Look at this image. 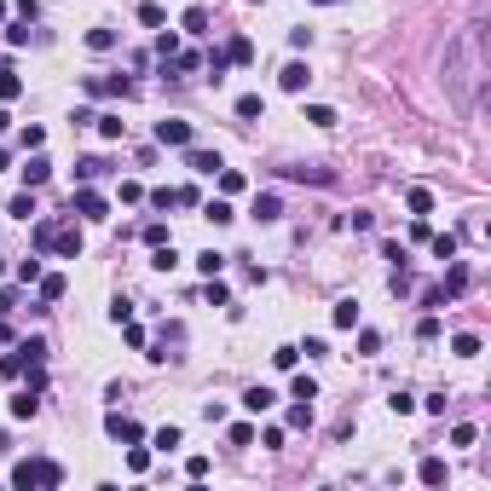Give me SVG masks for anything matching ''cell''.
I'll use <instances>...</instances> for the list:
<instances>
[{
	"label": "cell",
	"instance_id": "cell-12",
	"mask_svg": "<svg viewBox=\"0 0 491 491\" xmlns=\"http://www.w3.org/2000/svg\"><path fill=\"white\" fill-rule=\"evenodd\" d=\"M196 266H203V277H220V272H225V254H214V249H203V254H196Z\"/></svg>",
	"mask_w": 491,
	"mask_h": 491
},
{
	"label": "cell",
	"instance_id": "cell-1",
	"mask_svg": "<svg viewBox=\"0 0 491 491\" xmlns=\"http://www.w3.org/2000/svg\"><path fill=\"white\" fill-rule=\"evenodd\" d=\"M480 81H485V35H480V29H468V35L445 53V87H451L456 104L468 110L474 98H480Z\"/></svg>",
	"mask_w": 491,
	"mask_h": 491
},
{
	"label": "cell",
	"instance_id": "cell-22",
	"mask_svg": "<svg viewBox=\"0 0 491 491\" xmlns=\"http://www.w3.org/2000/svg\"><path fill=\"white\" fill-rule=\"evenodd\" d=\"M41 295H46V301H64V277H58V272L41 277Z\"/></svg>",
	"mask_w": 491,
	"mask_h": 491
},
{
	"label": "cell",
	"instance_id": "cell-11",
	"mask_svg": "<svg viewBox=\"0 0 491 491\" xmlns=\"http://www.w3.org/2000/svg\"><path fill=\"white\" fill-rule=\"evenodd\" d=\"M203 214L214 220V225H232V220H237V214H232V203H220V196H214V203H203Z\"/></svg>",
	"mask_w": 491,
	"mask_h": 491
},
{
	"label": "cell",
	"instance_id": "cell-18",
	"mask_svg": "<svg viewBox=\"0 0 491 491\" xmlns=\"http://www.w3.org/2000/svg\"><path fill=\"white\" fill-rule=\"evenodd\" d=\"M139 24H151V29H162V24H168V12H162V6H151V0H145V6H139Z\"/></svg>",
	"mask_w": 491,
	"mask_h": 491
},
{
	"label": "cell",
	"instance_id": "cell-25",
	"mask_svg": "<svg viewBox=\"0 0 491 491\" xmlns=\"http://www.w3.org/2000/svg\"><path fill=\"white\" fill-rule=\"evenodd\" d=\"M145 243H151V249H156V243H168V225L151 220V225H145Z\"/></svg>",
	"mask_w": 491,
	"mask_h": 491
},
{
	"label": "cell",
	"instance_id": "cell-8",
	"mask_svg": "<svg viewBox=\"0 0 491 491\" xmlns=\"http://www.w3.org/2000/svg\"><path fill=\"white\" fill-rule=\"evenodd\" d=\"M237 116H243V122L266 116V104H260V93H243V98H237Z\"/></svg>",
	"mask_w": 491,
	"mask_h": 491
},
{
	"label": "cell",
	"instance_id": "cell-28",
	"mask_svg": "<svg viewBox=\"0 0 491 491\" xmlns=\"http://www.w3.org/2000/svg\"><path fill=\"white\" fill-rule=\"evenodd\" d=\"M127 468L145 474V468H151V451H139V445H133V451H127Z\"/></svg>",
	"mask_w": 491,
	"mask_h": 491
},
{
	"label": "cell",
	"instance_id": "cell-16",
	"mask_svg": "<svg viewBox=\"0 0 491 491\" xmlns=\"http://www.w3.org/2000/svg\"><path fill=\"white\" fill-rule=\"evenodd\" d=\"M353 324H358V301H341L335 306V330H353Z\"/></svg>",
	"mask_w": 491,
	"mask_h": 491
},
{
	"label": "cell",
	"instance_id": "cell-31",
	"mask_svg": "<svg viewBox=\"0 0 491 491\" xmlns=\"http://www.w3.org/2000/svg\"><path fill=\"white\" fill-rule=\"evenodd\" d=\"M12 306H18V295H12V289H0V318H6Z\"/></svg>",
	"mask_w": 491,
	"mask_h": 491
},
{
	"label": "cell",
	"instance_id": "cell-15",
	"mask_svg": "<svg viewBox=\"0 0 491 491\" xmlns=\"http://www.w3.org/2000/svg\"><path fill=\"white\" fill-rule=\"evenodd\" d=\"M191 168L196 174H220V156L214 151H191Z\"/></svg>",
	"mask_w": 491,
	"mask_h": 491
},
{
	"label": "cell",
	"instance_id": "cell-27",
	"mask_svg": "<svg viewBox=\"0 0 491 491\" xmlns=\"http://www.w3.org/2000/svg\"><path fill=\"white\" fill-rule=\"evenodd\" d=\"M46 174H53V168H46V162H41V156H35V162H29V168H24V179H29V185H41V179H46Z\"/></svg>",
	"mask_w": 491,
	"mask_h": 491
},
{
	"label": "cell",
	"instance_id": "cell-19",
	"mask_svg": "<svg viewBox=\"0 0 491 491\" xmlns=\"http://www.w3.org/2000/svg\"><path fill=\"white\" fill-rule=\"evenodd\" d=\"M185 29H191V35H203V29H208V6H191L185 12Z\"/></svg>",
	"mask_w": 491,
	"mask_h": 491
},
{
	"label": "cell",
	"instance_id": "cell-24",
	"mask_svg": "<svg viewBox=\"0 0 491 491\" xmlns=\"http://www.w3.org/2000/svg\"><path fill=\"white\" fill-rule=\"evenodd\" d=\"M295 399H318V382H313V376H295Z\"/></svg>",
	"mask_w": 491,
	"mask_h": 491
},
{
	"label": "cell",
	"instance_id": "cell-23",
	"mask_svg": "<svg viewBox=\"0 0 491 491\" xmlns=\"http://www.w3.org/2000/svg\"><path fill=\"white\" fill-rule=\"evenodd\" d=\"M295 358H301V347H277L272 364H277V370H295Z\"/></svg>",
	"mask_w": 491,
	"mask_h": 491
},
{
	"label": "cell",
	"instance_id": "cell-17",
	"mask_svg": "<svg viewBox=\"0 0 491 491\" xmlns=\"http://www.w3.org/2000/svg\"><path fill=\"white\" fill-rule=\"evenodd\" d=\"M87 46H93V53H110V46H116V29H93Z\"/></svg>",
	"mask_w": 491,
	"mask_h": 491
},
{
	"label": "cell",
	"instance_id": "cell-5",
	"mask_svg": "<svg viewBox=\"0 0 491 491\" xmlns=\"http://www.w3.org/2000/svg\"><path fill=\"white\" fill-rule=\"evenodd\" d=\"M306 81H313L306 64H284V93H306Z\"/></svg>",
	"mask_w": 491,
	"mask_h": 491
},
{
	"label": "cell",
	"instance_id": "cell-3",
	"mask_svg": "<svg viewBox=\"0 0 491 491\" xmlns=\"http://www.w3.org/2000/svg\"><path fill=\"white\" fill-rule=\"evenodd\" d=\"M156 139H162V145H191L196 133H191V122H179V116H162V122H156Z\"/></svg>",
	"mask_w": 491,
	"mask_h": 491
},
{
	"label": "cell",
	"instance_id": "cell-2",
	"mask_svg": "<svg viewBox=\"0 0 491 491\" xmlns=\"http://www.w3.org/2000/svg\"><path fill=\"white\" fill-rule=\"evenodd\" d=\"M58 480H64L58 463H18L12 468V485H58Z\"/></svg>",
	"mask_w": 491,
	"mask_h": 491
},
{
	"label": "cell",
	"instance_id": "cell-6",
	"mask_svg": "<svg viewBox=\"0 0 491 491\" xmlns=\"http://www.w3.org/2000/svg\"><path fill=\"white\" fill-rule=\"evenodd\" d=\"M243 405L260 416V411H272V405H277V393H272V387H249V393H243Z\"/></svg>",
	"mask_w": 491,
	"mask_h": 491
},
{
	"label": "cell",
	"instance_id": "cell-20",
	"mask_svg": "<svg viewBox=\"0 0 491 491\" xmlns=\"http://www.w3.org/2000/svg\"><path fill=\"white\" fill-rule=\"evenodd\" d=\"M306 122H313V127H335V110L330 104H313V110H306Z\"/></svg>",
	"mask_w": 491,
	"mask_h": 491
},
{
	"label": "cell",
	"instance_id": "cell-10",
	"mask_svg": "<svg viewBox=\"0 0 491 491\" xmlns=\"http://www.w3.org/2000/svg\"><path fill=\"white\" fill-rule=\"evenodd\" d=\"M93 122H98V133H104V139H122L127 133V122L116 116V110H110V116H93Z\"/></svg>",
	"mask_w": 491,
	"mask_h": 491
},
{
	"label": "cell",
	"instance_id": "cell-4",
	"mask_svg": "<svg viewBox=\"0 0 491 491\" xmlns=\"http://www.w3.org/2000/svg\"><path fill=\"white\" fill-rule=\"evenodd\" d=\"M75 208H81L87 220H104V214H110V203H104L98 191H75Z\"/></svg>",
	"mask_w": 491,
	"mask_h": 491
},
{
	"label": "cell",
	"instance_id": "cell-13",
	"mask_svg": "<svg viewBox=\"0 0 491 491\" xmlns=\"http://www.w3.org/2000/svg\"><path fill=\"white\" fill-rule=\"evenodd\" d=\"M24 93V81L12 75V64H0V98H18Z\"/></svg>",
	"mask_w": 491,
	"mask_h": 491
},
{
	"label": "cell",
	"instance_id": "cell-29",
	"mask_svg": "<svg viewBox=\"0 0 491 491\" xmlns=\"http://www.w3.org/2000/svg\"><path fill=\"white\" fill-rule=\"evenodd\" d=\"M434 254L439 260H456V237H434Z\"/></svg>",
	"mask_w": 491,
	"mask_h": 491
},
{
	"label": "cell",
	"instance_id": "cell-26",
	"mask_svg": "<svg viewBox=\"0 0 491 491\" xmlns=\"http://www.w3.org/2000/svg\"><path fill=\"white\" fill-rule=\"evenodd\" d=\"M480 353V335H456V358H474Z\"/></svg>",
	"mask_w": 491,
	"mask_h": 491
},
{
	"label": "cell",
	"instance_id": "cell-9",
	"mask_svg": "<svg viewBox=\"0 0 491 491\" xmlns=\"http://www.w3.org/2000/svg\"><path fill=\"white\" fill-rule=\"evenodd\" d=\"M422 485H445V456H428V463H422Z\"/></svg>",
	"mask_w": 491,
	"mask_h": 491
},
{
	"label": "cell",
	"instance_id": "cell-33",
	"mask_svg": "<svg viewBox=\"0 0 491 491\" xmlns=\"http://www.w3.org/2000/svg\"><path fill=\"white\" fill-rule=\"evenodd\" d=\"M0 18H6V0H0Z\"/></svg>",
	"mask_w": 491,
	"mask_h": 491
},
{
	"label": "cell",
	"instance_id": "cell-7",
	"mask_svg": "<svg viewBox=\"0 0 491 491\" xmlns=\"http://www.w3.org/2000/svg\"><path fill=\"white\" fill-rule=\"evenodd\" d=\"M110 439H122V445H139V422H127V416H110Z\"/></svg>",
	"mask_w": 491,
	"mask_h": 491
},
{
	"label": "cell",
	"instance_id": "cell-30",
	"mask_svg": "<svg viewBox=\"0 0 491 491\" xmlns=\"http://www.w3.org/2000/svg\"><path fill=\"white\" fill-rule=\"evenodd\" d=\"M179 445V428H156V451H174Z\"/></svg>",
	"mask_w": 491,
	"mask_h": 491
},
{
	"label": "cell",
	"instance_id": "cell-32",
	"mask_svg": "<svg viewBox=\"0 0 491 491\" xmlns=\"http://www.w3.org/2000/svg\"><path fill=\"white\" fill-rule=\"evenodd\" d=\"M6 127H12V116H6V110H0V133H6Z\"/></svg>",
	"mask_w": 491,
	"mask_h": 491
},
{
	"label": "cell",
	"instance_id": "cell-21",
	"mask_svg": "<svg viewBox=\"0 0 491 491\" xmlns=\"http://www.w3.org/2000/svg\"><path fill=\"white\" fill-rule=\"evenodd\" d=\"M405 203H411V214H428V208H434V196H428V191H422V185H416L411 196H405Z\"/></svg>",
	"mask_w": 491,
	"mask_h": 491
},
{
	"label": "cell",
	"instance_id": "cell-14",
	"mask_svg": "<svg viewBox=\"0 0 491 491\" xmlns=\"http://www.w3.org/2000/svg\"><path fill=\"white\" fill-rule=\"evenodd\" d=\"M277 214H284V208H277V196L266 191V196H254V220H277Z\"/></svg>",
	"mask_w": 491,
	"mask_h": 491
}]
</instances>
